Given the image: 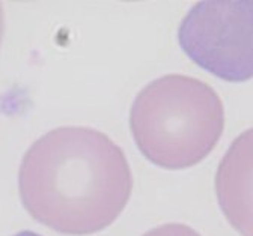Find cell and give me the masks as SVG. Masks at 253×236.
Here are the masks:
<instances>
[{
    "instance_id": "1",
    "label": "cell",
    "mask_w": 253,
    "mask_h": 236,
    "mask_svg": "<svg viewBox=\"0 0 253 236\" xmlns=\"http://www.w3.org/2000/svg\"><path fill=\"white\" fill-rule=\"evenodd\" d=\"M18 190L34 220L82 236L115 223L130 200L133 175L124 151L104 132L60 126L24 154Z\"/></svg>"
},
{
    "instance_id": "2",
    "label": "cell",
    "mask_w": 253,
    "mask_h": 236,
    "mask_svg": "<svg viewBox=\"0 0 253 236\" xmlns=\"http://www.w3.org/2000/svg\"><path fill=\"white\" fill-rule=\"evenodd\" d=\"M130 129L146 159L182 170L199 164L218 143L225 129L223 103L202 80L168 74L137 93Z\"/></svg>"
},
{
    "instance_id": "3",
    "label": "cell",
    "mask_w": 253,
    "mask_h": 236,
    "mask_svg": "<svg viewBox=\"0 0 253 236\" xmlns=\"http://www.w3.org/2000/svg\"><path fill=\"white\" fill-rule=\"evenodd\" d=\"M178 42L196 65L218 79H253V2L196 3L179 24Z\"/></svg>"
},
{
    "instance_id": "4",
    "label": "cell",
    "mask_w": 253,
    "mask_h": 236,
    "mask_svg": "<svg viewBox=\"0 0 253 236\" xmlns=\"http://www.w3.org/2000/svg\"><path fill=\"white\" fill-rule=\"evenodd\" d=\"M221 212L243 236H253V128L231 143L215 172Z\"/></svg>"
},
{
    "instance_id": "5",
    "label": "cell",
    "mask_w": 253,
    "mask_h": 236,
    "mask_svg": "<svg viewBox=\"0 0 253 236\" xmlns=\"http://www.w3.org/2000/svg\"><path fill=\"white\" fill-rule=\"evenodd\" d=\"M143 236H201L195 229L179 223H169L151 229Z\"/></svg>"
},
{
    "instance_id": "6",
    "label": "cell",
    "mask_w": 253,
    "mask_h": 236,
    "mask_svg": "<svg viewBox=\"0 0 253 236\" xmlns=\"http://www.w3.org/2000/svg\"><path fill=\"white\" fill-rule=\"evenodd\" d=\"M3 33H5V11H3L2 3H0V45H2Z\"/></svg>"
},
{
    "instance_id": "7",
    "label": "cell",
    "mask_w": 253,
    "mask_h": 236,
    "mask_svg": "<svg viewBox=\"0 0 253 236\" xmlns=\"http://www.w3.org/2000/svg\"><path fill=\"white\" fill-rule=\"evenodd\" d=\"M14 236H41V235H38V233H35V232L23 230V232H18V233H17V235H14Z\"/></svg>"
}]
</instances>
